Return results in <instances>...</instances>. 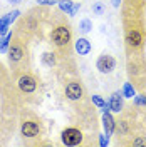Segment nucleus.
Listing matches in <instances>:
<instances>
[{"label":"nucleus","mask_w":146,"mask_h":147,"mask_svg":"<svg viewBox=\"0 0 146 147\" xmlns=\"http://www.w3.org/2000/svg\"><path fill=\"white\" fill-rule=\"evenodd\" d=\"M109 144V137H104V136H99V146H108Z\"/></svg>","instance_id":"b1692460"},{"label":"nucleus","mask_w":146,"mask_h":147,"mask_svg":"<svg viewBox=\"0 0 146 147\" xmlns=\"http://www.w3.org/2000/svg\"><path fill=\"white\" fill-rule=\"evenodd\" d=\"M59 9L62 10V12H65L69 17L72 15V7H74V2H71V0H59Z\"/></svg>","instance_id":"6ab92c4d"},{"label":"nucleus","mask_w":146,"mask_h":147,"mask_svg":"<svg viewBox=\"0 0 146 147\" xmlns=\"http://www.w3.org/2000/svg\"><path fill=\"white\" fill-rule=\"evenodd\" d=\"M0 18H2V15H0Z\"/></svg>","instance_id":"cd10ccee"},{"label":"nucleus","mask_w":146,"mask_h":147,"mask_svg":"<svg viewBox=\"0 0 146 147\" xmlns=\"http://www.w3.org/2000/svg\"><path fill=\"white\" fill-rule=\"evenodd\" d=\"M7 57H9V64L12 69H24V64L29 59V50L25 42L22 38H12Z\"/></svg>","instance_id":"f257e3e1"},{"label":"nucleus","mask_w":146,"mask_h":147,"mask_svg":"<svg viewBox=\"0 0 146 147\" xmlns=\"http://www.w3.org/2000/svg\"><path fill=\"white\" fill-rule=\"evenodd\" d=\"M96 69L99 70L101 74H111L114 69H116V59L111 54H101L96 60Z\"/></svg>","instance_id":"6e6552de"},{"label":"nucleus","mask_w":146,"mask_h":147,"mask_svg":"<svg viewBox=\"0 0 146 147\" xmlns=\"http://www.w3.org/2000/svg\"><path fill=\"white\" fill-rule=\"evenodd\" d=\"M77 28H79V32H81L82 35H87V34L92 30V20L91 18H81Z\"/></svg>","instance_id":"dca6fc26"},{"label":"nucleus","mask_w":146,"mask_h":147,"mask_svg":"<svg viewBox=\"0 0 146 147\" xmlns=\"http://www.w3.org/2000/svg\"><path fill=\"white\" fill-rule=\"evenodd\" d=\"M20 136L24 139H39L42 136V124L35 117H24L20 122Z\"/></svg>","instance_id":"7ed1b4c3"},{"label":"nucleus","mask_w":146,"mask_h":147,"mask_svg":"<svg viewBox=\"0 0 146 147\" xmlns=\"http://www.w3.org/2000/svg\"><path fill=\"white\" fill-rule=\"evenodd\" d=\"M7 2H9L10 5H18V3H20L22 0H7Z\"/></svg>","instance_id":"bb28decb"},{"label":"nucleus","mask_w":146,"mask_h":147,"mask_svg":"<svg viewBox=\"0 0 146 147\" xmlns=\"http://www.w3.org/2000/svg\"><path fill=\"white\" fill-rule=\"evenodd\" d=\"M64 95H65V99L71 102L82 100V97H84V87H82V84L79 80H69L64 87Z\"/></svg>","instance_id":"39448f33"},{"label":"nucleus","mask_w":146,"mask_h":147,"mask_svg":"<svg viewBox=\"0 0 146 147\" xmlns=\"http://www.w3.org/2000/svg\"><path fill=\"white\" fill-rule=\"evenodd\" d=\"M79 9H81V3H79V2H74V7H72V15H71V17H74V15H76V13L79 12Z\"/></svg>","instance_id":"393cba45"},{"label":"nucleus","mask_w":146,"mask_h":147,"mask_svg":"<svg viewBox=\"0 0 146 147\" xmlns=\"http://www.w3.org/2000/svg\"><path fill=\"white\" fill-rule=\"evenodd\" d=\"M121 94H123V97H126V99H133V97L136 95V90H134V87H133L131 82H124L123 89H121Z\"/></svg>","instance_id":"a211bd4d"},{"label":"nucleus","mask_w":146,"mask_h":147,"mask_svg":"<svg viewBox=\"0 0 146 147\" xmlns=\"http://www.w3.org/2000/svg\"><path fill=\"white\" fill-rule=\"evenodd\" d=\"M91 12L92 15H96V17H102L104 13H106V5H104V2H92L91 5Z\"/></svg>","instance_id":"f3484780"},{"label":"nucleus","mask_w":146,"mask_h":147,"mask_svg":"<svg viewBox=\"0 0 146 147\" xmlns=\"http://www.w3.org/2000/svg\"><path fill=\"white\" fill-rule=\"evenodd\" d=\"M55 3H59V0H37V5H44V7H52Z\"/></svg>","instance_id":"5701e85b"},{"label":"nucleus","mask_w":146,"mask_h":147,"mask_svg":"<svg viewBox=\"0 0 146 147\" xmlns=\"http://www.w3.org/2000/svg\"><path fill=\"white\" fill-rule=\"evenodd\" d=\"M123 94H121V90H116L113 92L109 95V100L106 102V107L102 109V112H106V110H111V112H116V114H119V112H123V109H124V102H123Z\"/></svg>","instance_id":"1a4fd4ad"},{"label":"nucleus","mask_w":146,"mask_h":147,"mask_svg":"<svg viewBox=\"0 0 146 147\" xmlns=\"http://www.w3.org/2000/svg\"><path fill=\"white\" fill-rule=\"evenodd\" d=\"M17 85L22 94H34L37 90V85H39V80L34 74L30 72H22L17 79Z\"/></svg>","instance_id":"20e7f679"},{"label":"nucleus","mask_w":146,"mask_h":147,"mask_svg":"<svg viewBox=\"0 0 146 147\" xmlns=\"http://www.w3.org/2000/svg\"><path fill=\"white\" fill-rule=\"evenodd\" d=\"M12 38H14V34H12V32L5 34V35H0V54H7V52H9Z\"/></svg>","instance_id":"2eb2a0df"},{"label":"nucleus","mask_w":146,"mask_h":147,"mask_svg":"<svg viewBox=\"0 0 146 147\" xmlns=\"http://www.w3.org/2000/svg\"><path fill=\"white\" fill-rule=\"evenodd\" d=\"M129 144H131V146H134V147H138V146H146V136H136V137L133 139Z\"/></svg>","instance_id":"4be33fe9"},{"label":"nucleus","mask_w":146,"mask_h":147,"mask_svg":"<svg viewBox=\"0 0 146 147\" xmlns=\"http://www.w3.org/2000/svg\"><path fill=\"white\" fill-rule=\"evenodd\" d=\"M121 2H123V0H111V5H113L114 9H118L119 5H121Z\"/></svg>","instance_id":"a878e982"},{"label":"nucleus","mask_w":146,"mask_h":147,"mask_svg":"<svg viewBox=\"0 0 146 147\" xmlns=\"http://www.w3.org/2000/svg\"><path fill=\"white\" fill-rule=\"evenodd\" d=\"M133 104H134V107L146 109V94H136L134 99H133Z\"/></svg>","instance_id":"aec40b11"},{"label":"nucleus","mask_w":146,"mask_h":147,"mask_svg":"<svg viewBox=\"0 0 146 147\" xmlns=\"http://www.w3.org/2000/svg\"><path fill=\"white\" fill-rule=\"evenodd\" d=\"M74 49H76L77 55H82V57H84V55L91 54L92 45L86 37H79V38H76V42H74Z\"/></svg>","instance_id":"f8f14e48"},{"label":"nucleus","mask_w":146,"mask_h":147,"mask_svg":"<svg viewBox=\"0 0 146 147\" xmlns=\"http://www.w3.org/2000/svg\"><path fill=\"white\" fill-rule=\"evenodd\" d=\"M114 132L118 134V137H128V136H131V132H133L131 122H129L128 119L116 120V129H114Z\"/></svg>","instance_id":"ddd939ff"},{"label":"nucleus","mask_w":146,"mask_h":147,"mask_svg":"<svg viewBox=\"0 0 146 147\" xmlns=\"http://www.w3.org/2000/svg\"><path fill=\"white\" fill-rule=\"evenodd\" d=\"M18 15H20V10H12V12H9L7 15H3V17L0 18V35L9 34L12 22H15Z\"/></svg>","instance_id":"9d476101"},{"label":"nucleus","mask_w":146,"mask_h":147,"mask_svg":"<svg viewBox=\"0 0 146 147\" xmlns=\"http://www.w3.org/2000/svg\"><path fill=\"white\" fill-rule=\"evenodd\" d=\"M102 129H104V132H106V137H111L113 134H114V129H116V119L113 117V114H111V110H106V112H102Z\"/></svg>","instance_id":"9b49d317"},{"label":"nucleus","mask_w":146,"mask_h":147,"mask_svg":"<svg viewBox=\"0 0 146 147\" xmlns=\"http://www.w3.org/2000/svg\"><path fill=\"white\" fill-rule=\"evenodd\" d=\"M91 100H92V104H94L96 107H99L101 110L106 107V100H104L102 97H99V95H96V94H92L91 95Z\"/></svg>","instance_id":"412c9836"},{"label":"nucleus","mask_w":146,"mask_h":147,"mask_svg":"<svg viewBox=\"0 0 146 147\" xmlns=\"http://www.w3.org/2000/svg\"><path fill=\"white\" fill-rule=\"evenodd\" d=\"M40 62H42L44 67L52 69V67H55V64H57V55H55V52H44L42 57H40Z\"/></svg>","instance_id":"4468645a"},{"label":"nucleus","mask_w":146,"mask_h":147,"mask_svg":"<svg viewBox=\"0 0 146 147\" xmlns=\"http://www.w3.org/2000/svg\"><path fill=\"white\" fill-rule=\"evenodd\" d=\"M82 139H84L82 132L79 130V129H76V127H67V129H64V130L61 132V140H62L64 146H71V147L81 146Z\"/></svg>","instance_id":"423d86ee"},{"label":"nucleus","mask_w":146,"mask_h":147,"mask_svg":"<svg viewBox=\"0 0 146 147\" xmlns=\"http://www.w3.org/2000/svg\"><path fill=\"white\" fill-rule=\"evenodd\" d=\"M124 42L133 50L141 49L143 44H145V34H143V30H139V28H129L128 32H126V35H124Z\"/></svg>","instance_id":"0eeeda50"},{"label":"nucleus","mask_w":146,"mask_h":147,"mask_svg":"<svg viewBox=\"0 0 146 147\" xmlns=\"http://www.w3.org/2000/svg\"><path fill=\"white\" fill-rule=\"evenodd\" d=\"M72 40V30L67 24H59L50 32V44L59 50H67Z\"/></svg>","instance_id":"f03ea898"}]
</instances>
